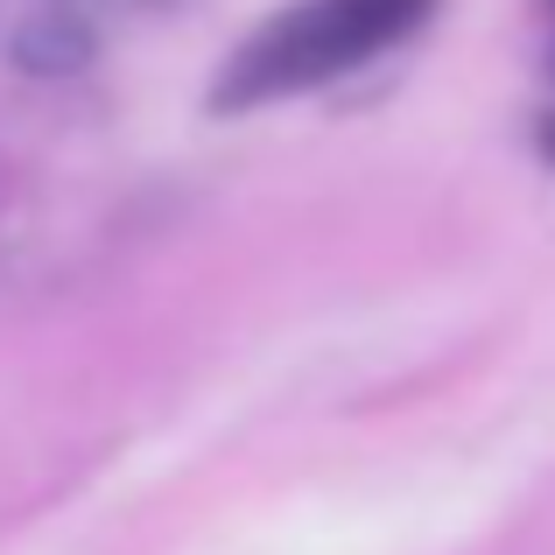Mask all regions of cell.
Masks as SVG:
<instances>
[{
    "mask_svg": "<svg viewBox=\"0 0 555 555\" xmlns=\"http://www.w3.org/2000/svg\"><path fill=\"white\" fill-rule=\"evenodd\" d=\"M436 8L443 0H288L225 56V70L211 85V113L240 120V113L282 106V99L324 92L331 78L422 36Z\"/></svg>",
    "mask_w": 555,
    "mask_h": 555,
    "instance_id": "cell-1",
    "label": "cell"
},
{
    "mask_svg": "<svg viewBox=\"0 0 555 555\" xmlns=\"http://www.w3.org/2000/svg\"><path fill=\"white\" fill-rule=\"evenodd\" d=\"M64 8H78V14H127V8H155V0H64Z\"/></svg>",
    "mask_w": 555,
    "mask_h": 555,
    "instance_id": "cell-3",
    "label": "cell"
},
{
    "mask_svg": "<svg viewBox=\"0 0 555 555\" xmlns=\"http://www.w3.org/2000/svg\"><path fill=\"white\" fill-rule=\"evenodd\" d=\"M14 56H22V70H36V78H64V70H78L85 56H92V22H85L78 8H64V0H50V8H36L22 22Z\"/></svg>",
    "mask_w": 555,
    "mask_h": 555,
    "instance_id": "cell-2",
    "label": "cell"
},
{
    "mask_svg": "<svg viewBox=\"0 0 555 555\" xmlns=\"http://www.w3.org/2000/svg\"><path fill=\"white\" fill-rule=\"evenodd\" d=\"M534 155L555 169V113H542V120H534Z\"/></svg>",
    "mask_w": 555,
    "mask_h": 555,
    "instance_id": "cell-4",
    "label": "cell"
}]
</instances>
